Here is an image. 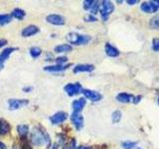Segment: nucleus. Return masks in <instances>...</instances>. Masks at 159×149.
Here are the masks:
<instances>
[{"label": "nucleus", "instance_id": "obj_41", "mask_svg": "<svg viewBox=\"0 0 159 149\" xmlns=\"http://www.w3.org/2000/svg\"><path fill=\"white\" fill-rule=\"evenodd\" d=\"M158 104H159V97H158Z\"/></svg>", "mask_w": 159, "mask_h": 149}, {"label": "nucleus", "instance_id": "obj_2", "mask_svg": "<svg viewBox=\"0 0 159 149\" xmlns=\"http://www.w3.org/2000/svg\"><path fill=\"white\" fill-rule=\"evenodd\" d=\"M67 41L70 44L77 45V46H81V45H87L92 38L89 35H81L76 32H71L66 36Z\"/></svg>", "mask_w": 159, "mask_h": 149}, {"label": "nucleus", "instance_id": "obj_18", "mask_svg": "<svg viewBox=\"0 0 159 149\" xmlns=\"http://www.w3.org/2000/svg\"><path fill=\"white\" fill-rule=\"evenodd\" d=\"M17 48H6L5 50H3V52L0 55V57H1V60H2V63H4L6 60L9 58V56L11 55L14 51H16Z\"/></svg>", "mask_w": 159, "mask_h": 149}, {"label": "nucleus", "instance_id": "obj_42", "mask_svg": "<svg viewBox=\"0 0 159 149\" xmlns=\"http://www.w3.org/2000/svg\"><path fill=\"white\" fill-rule=\"evenodd\" d=\"M137 149H141V148H137Z\"/></svg>", "mask_w": 159, "mask_h": 149}, {"label": "nucleus", "instance_id": "obj_1", "mask_svg": "<svg viewBox=\"0 0 159 149\" xmlns=\"http://www.w3.org/2000/svg\"><path fill=\"white\" fill-rule=\"evenodd\" d=\"M31 141L35 146H42L50 142V136L39 127H35L31 133Z\"/></svg>", "mask_w": 159, "mask_h": 149}, {"label": "nucleus", "instance_id": "obj_30", "mask_svg": "<svg viewBox=\"0 0 159 149\" xmlns=\"http://www.w3.org/2000/svg\"><path fill=\"white\" fill-rule=\"evenodd\" d=\"M84 21L86 22H97V18L93 16V15H92V14H89V15H86L84 16Z\"/></svg>", "mask_w": 159, "mask_h": 149}, {"label": "nucleus", "instance_id": "obj_15", "mask_svg": "<svg viewBox=\"0 0 159 149\" xmlns=\"http://www.w3.org/2000/svg\"><path fill=\"white\" fill-rule=\"evenodd\" d=\"M69 66H65V65H54V66H48L44 68V71L51 72V73H60L63 72L65 70H67Z\"/></svg>", "mask_w": 159, "mask_h": 149}, {"label": "nucleus", "instance_id": "obj_16", "mask_svg": "<svg viewBox=\"0 0 159 149\" xmlns=\"http://www.w3.org/2000/svg\"><path fill=\"white\" fill-rule=\"evenodd\" d=\"M73 50V47L69 44H61L58 45V46L55 47L54 51L56 53H67V52H71Z\"/></svg>", "mask_w": 159, "mask_h": 149}, {"label": "nucleus", "instance_id": "obj_12", "mask_svg": "<svg viewBox=\"0 0 159 149\" xmlns=\"http://www.w3.org/2000/svg\"><path fill=\"white\" fill-rule=\"evenodd\" d=\"M104 51H106V54L108 57L111 58H116L119 56L120 52L118 51V49H116L114 46H112L111 44L109 43H106V46H104Z\"/></svg>", "mask_w": 159, "mask_h": 149}, {"label": "nucleus", "instance_id": "obj_20", "mask_svg": "<svg viewBox=\"0 0 159 149\" xmlns=\"http://www.w3.org/2000/svg\"><path fill=\"white\" fill-rule=\"evenodd\" d=\"M11 15H12V17L16 18L18 20H23L24 17H25V15H26V13H25L24 10L20 9V8H16V9L13 10V12H12Z\"/></svg>", "mask_w": 159, "mask_h": 149}, {"label": "nucleus", "instance_id": "obj_25", "mask_svg": "<svg viewBox=\"0 0 159 149\" xmlns=\"http://www.w3.org/2000/svg\"><path fill=\"white\" fill-rule=\"evenodd\" d=\"M28 130H29V126L26 125V124H20V125L17 126V131L20 135H26L28 133Z\"/></svg>", "mask_w": 159, "mask_h": 149}, {"label": "nucleus", "instance_id": "obj_9", "mask_svg": "<svg viewBox=\"0 0 159 149\" xmlns=\"http://www.w3.org/2000/svg\"><path fill=\"white\" fill-rule=\"evenodd\" d=\"M29 103V101L27 99H16V98H11L8 101V106L10 111H15V109L21 108L25 106H27Z\"/></svg>", "mask_w": 159, "mask_h": 149}, {"label": "nucleus", "instance_id": "obj_4", "mask_svg": "<svg viewBox=\"0 0 159 149\" xmlns=\"http://www.w3.org/2000/svg\"><path fill=\"white\" fill-rule=\"evenodd\" d=\"M82 93L84 96V97L89 99L91 102H99V101H102V94L99 93L97 91H92V89L84 88V89H82Z\"/></svg>", "mask_w": 159, "mask_h": 149}, {"label": "nucleus", "instance_id": "obj_26", "mask_svg": "<svg viewBox=\"0 0 159 149\" xmlns=\"http://www.w3.org/2000/svg\"><path fill=\"white\" fill-rule=\"evenodd\" d=\"M150 27L152 29H159V16H154L150 20Z\"/></svg>", "mask_w": 159, "mask_h": 149}, {"label": "nucleus", "instance_id": "obj_14", "mask_svg": "<svg viewBox=\"0 0 159 149\" xmlns=\"http://www.w3.org/2000/svg\"><path fill=\"white\" fill-rule=\"evenodd\" d=\"M133 98L134 96L132 94H129L127 93H118L116 96V101L121 102V103H128V102H133Z\"/></svg>", "mask_w": 159, "mask_h": 149}, {"label": "nucleus", "instance_id": "obj_7", "mask_svg": "<svg viewBox=\"0 0 159 149\" xmlns=\"http://www.w3.org/2000/svg\"><path fill=\"white\" fill-rule=\"evenodd\" d=\"M68 118V113L65 111H58L55 114L50 117V121H51L52 124L54 125H57V124H61L63 122H65Z\"/></svg>", "mask_w": 159, "mask_h": 149}, {"label": "nucleus", "instance_id": "obj_31", "mask_svg": "<svg viewBox=\"0 0 159 149\" xmlns=\"http://www.w3.org/2000/svg\"><path fill=\"white\" fill-rule=\"evenodd\" d=\"M67 62H68V58L67 57H58L56 59L57 65H62V66H63V64L67 63Z\"/></svg>", "mask_w": 159, "mask_h": 149}, {"label": "nucleus", "instance_id": "obj_8", "mask_svg": "<svg viewBox=\"0 0 159 149\" xmlns=\"http://www.w3.org/2000/svg\"><path fill=\"white\" fill-rule=\"evenodd\" d=\"M71 120L77 130H81L84 127V116L80 112L73 111L71 115Z\"/></svg>", "mask_w": 159, "mask_h": 149}, {"label": "nucleus", "instance_id": "obj_17", "mask_svg": "<svg viewBox=\"0 0 159 149\" xmlns=\"http://www.w3.org/2000/svg\"><path fill=\"white\" fill-rule=\"evenodd\" d=\"M10 124L5 119H0V134L5 135L10 131Z\"/></svg>", "mask_w": 159, "mask_h": 149}, {"label": "nucleus", "instance_id": "obj_35", "mask_svg": "<svg viewBox=\"0 0 159 149\" xmlns=\"http://www.w3.org/2000/svg\"><path fill=\"white\" fill-rule=\"evenodd\" d=\"M32 91H33V87H26V88H23L24 93H30V92H32Z\"/></svg>", "mask_w": 159, "mask_h": 149}, {"label": "nucleus", "instance_id": "obj_37", "mask_svg": "<svg viewBox=\"0 0 159 149\" xmlns=\"http://www.w3.org/2000/svg\"><path fill=\"white\" fill-rule=\"evenodd\" d=\"M52 149H59V144L58 143H54L52 145Z\"/></svg>", "mask_w": 159, "mask_h": 149}, {"label": "nucleus", "instance_id": "obj_36", "mask_svg": "<svg viewBox=\"0 0 159 149\" xmlns=\"http://www.w3.org/2000/svg\"><path fill=\"white\" fill-rule=\"evenodd\" d=\"M126 3L129 4V5H134V4L138 3V0H127Z\"/></svg>", "mask_w": 159, "mask_h": 149}, {"label": "nucleus", "instance_id": "obj_34", "mask_svg": "<svg viewBox=\"0 0 159 149\" xmlns=\"http://www.w3.org/2000/svg\"><path fill=\"white\" fill-rule=\"evenodd\" d=\"M6 44H7V40L6 39H1V40H0V48H2Z\"/></svg>", "mask_w": 159, "mask_h": 149}, {"label": "nucleus", "instance_id": "obj_27", "mask_svg": "<svg viewBox=\"0 0 159 149\" xmlns=\"http://www.w3.org/2000/svg\"><path fill=\"white\" fill-rule=\"evenodd\" d=\"M99 7H101V4H99V2L98 1H94L91 10H89V11H91V14L94 15V14H97L98 12H99Z\"/></svg>", "mask_w": 159, "mask_h": 149}, {"label": "nucleus", "instance_id": "obj_38", "mask_svg": "<svg viewBox=\"0 0 159 149\" xmlns=\"http://www.w3.org/2000/svg\"><path fill=\"white\" fill-rule=\"evenodd\" d=\"M0 149H6V146H5V144L0 142Z\"/></svg>", "mask_w": 159, "mask_h": 149}, {"label": "nucleus", "instance_id": "obj_13", "mask_svg": "<svg viewBox=\"0 0 159 149\" xmlns=\"http://www.w3.org/2000/svg\"><path fill=\"white\" fill-rule=\"evenodd\" d=\"M39 33V28L35 25H29L22 30V36L23 37H31L33 35Z\"/></svg>", "mask_w": 159, "mask_h": 149}, {"label": "nucleus", "instance_id": "obj_23", "mask_svg": "<svg viewBox=\"0 0 159 149\" xmlns=\"http://www.w3.org/2000/svg\"><path fill=\"white\" fill-rule=\"evenodd\" d=\"M42 54V50L40 49L39 47H32L30 49V55H31V57L34 58V59H37L41 56Z\"/></svg>", "mask_w": 159, "mask_h": 149}, {"label": "nucleus", "instance_id": "obj_3", "mask_svg": "<svg viewBox=\"0 0 159 149\" xmlns=\"http://www.w3.org/2000/svg\"><path fill=\"white\" fill-rule=\"evenodd\" d=\"M101 5L102 7L99 9V13H101V16L103 19V21H107L109 15L114 11V5L111 1H107V0L102 1Z\"/></svg>", "mask_w": 159, "mask_h": 149}, {"label": "nucleus", "instance_id": "obj_28", "mask_svg": "<svg viewBox=\"0 0 159 149\" xmlns=\"http://www.w3.org/2000/svg\"><path fill=\"white\" fill-rule=\"evenodd\" d=\"M93 3H94L93 0H86V1H84V10H91Z\"/></svg>", "mask_w": 159, "mask_h": 149}, {"label": "nucleus", "instance_id": "obj_19", "mask_svg": "<svg viewBox=\"0 0 159 149\" xmlns=\"http://www.w3.org/2000/svg\"><path fill=\"white\" fill-rule=\"evenodd\" d=\"M12 15L11 14H0V26H4L11 22Z\"/></svg>", "mask_w": 159, "mask_h": 149}, {"label": "nucleus", "instance_id": "obj_5", "mask_svg": "<svg viewBox=\"0 0 159 149\" xmlns=\"http://www.w3.org/2000/svg\"><path fill=\"white\" fill-rule=\"evenodd\" d=\"M65 92L67 93L68 96L70 97H74L77 96L80 93L82 92V86L80 83H75V84H68L64 87Z\"/></svg>", "mask_w": 159, "mask_h": 149}, {"label": "nucleus", "instance_id": "obj_11", "mask_svg": "<svg viewBox=\"0 0 159 149\" xmlns=\"http://www.w3.org/2000/svg\"><path fill=\"white\" fill-rule=\"evenodd\" d=\"M86 103H87V101H86V98H84V97L75 99V101L72 102V106H73L74 111L81 112L84 109V107L86 106Z\"/></svg>", "mask_w": 159, "mask_h": 149}, {"label": "nucleus", "instance_id": "obj_32", "mask_svg": "<svg viewBox=\"0 0 159 149\" xmlns=\"http://www.w3.org/2000/svg\"><path fill=\"white\" fill-rule=\"evenodd\" d=\"M75 148H76V141H75V139H73L69 145H66L64 147V149H75Z\"/></svg>", "mask_w": 159, "mask_h": 149}, {"label": "nucleus", "instance_id": "obj_33", "mask_svg": "<svg viewBox=\"0 0 159 149\" xmlns=\"http://www.w3.org/2000/svg\"><path fill=\"white\" fill-rule=\"evenodd\" d=\"M141 101V96H137V97H134V98H133V103H138L139 102H140Z\"/></svg>", "mask_w": 159, "mask_h": 149}, {"label": "nucleus", "instance_id": "obj_40", "mask_svg": "<svg viewBox=\"0 0 159 149\" xmlns=\"http://www.w3.org/2000/svg\"><path fill=\"white\" fill-rule=\"evenodd\" d=\"M2 65H3V63H2V60H1V57H0V67H2Z\"/></svg>", "mask_w": 159, "mask_h": 149}, {"label": "nucleus", "instance_id": "obj_24", "mask_svg": "<svg viewBox=\"0 0 159 149\" xmlns=\"http://www.w3.org/2000/svg\"><path fill=\"white\" fill-rule=\"evenodd\" d=\"M122 117V113L120 111H114L111 114V120L113 123H118Z\"/></svg>", "mask_w": 159, "mask_h": 149}, {"label": "nucleus", "instance_id": "obj_6", "mask_svg": "<svg viewBox=\"0 0 159 149\" xmlns=\"http://www.w3.org/2000/svg\"><path fill=\"white\" fill-rule=\"evenodd\" d=\"M47 22L55 25V26H63L66 23V20L65 18L62 16V15H59V14H50L46 17Z\"/></svg>", "mask_w": 159, "mask_h": 149}, {"label": "nucleus", "instance_id": "obj_22", "mask_svg": "<svg viewBox=\"0 0 159 149\" xmlns=\"http://www.w3.org/2000/svg\"><path fill=\"white\" fill-rule=\"evenodd\" d=\"M141 10L144 13H153V9H152V5L151 2H143L140 6Z\"/></svg>", "mask_w": 159, "mask_h": 149}, {"label": "nucleus", "instance_id": "obj_10", "mask_svg": "<svg viewBox=\"0 0 159 149\" xmlns=\"http://www.w3.org/2000/svg\"><path fill=\"white\" fill-rule=\"evenodd\" d=\"M94 70V66L93 65H89V64H80L77 65L76 67L74 68V73L77 74V73H89V72H93Z\"/></svg>", "mask_w": 159, "mask_h": 149}, {"label": "nucleus", "instance_id": "obj_21", "mask_svg": "<svg viewBox=\"0 0 159 149\" xmlns=\"http://www.w3.org/2000/svg\"><path fill=\"white\" fill-rule=\"evenodd\" d=\"M137 145L136 141H130V140H126V141H122L121 142V147L123 149H134Z\"/></svg>", "mask_w": 159, "mask_h": 149}, {"label": "nucleus", "instance_id": "obj_29", "mask_svg": "<svg viewBox=\"0 0 159 149\" xmlns=\"http://www.w3.org/2000/svg\"><path fill=\"white\" fill-rule=\"evenodd\" d=\"M152 49H153V51L159 52V39H157V38L153 39V41H152Z\"/></svg>", "mask_w": 159, "mask_h": 149}, {"label": "nucleus", "instance_id": "obj_39", "mask_svg": "<svg viewBox=\"0 0 159 149\" xmlns=\"http://www.w3.org/2000/svg\"><path fill=\"white\" fill-rule=\"evenodd\" d=\"M78 149H92V148L89 147V146H81V147H79Z\"/></svg>", "mask_w": 159, "mask_h": 149}]
</instances>
